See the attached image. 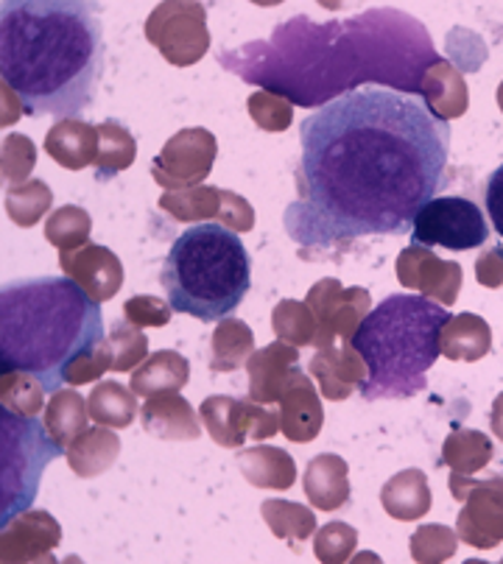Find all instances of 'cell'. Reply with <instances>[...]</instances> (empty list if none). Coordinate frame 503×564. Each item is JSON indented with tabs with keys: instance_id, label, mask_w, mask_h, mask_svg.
Instances as JSON below:
<instances>
[{
	"instance_id": "cell-1",
	"label": "cell",
	"mask_w": 503,
	"mask_h": 564,
	"mask_svg": "<svg viewBox=\"0 0 503 564\" xmlns=\"http://www.w3.org/2000/svg\"><path fill=\"white\" fill-rule=\"evenodd\" d=\"M448 156V120L426 98L377 85L344 93L300 123L282 229L308 252L411 232L445 187Z\"/></svg>"
},
{
	"instance_id": "cell-2",
	"label": "cell",
	"mask_w": 503,
	"mask_h": 564,
	"mask_svg": "<svg viewBox=\"0 0 503 564\" xmlns=\"http://www.w3.org/2000/svg\"><path fill=\"white\" fill-rule=\"evenodd\" d=\"M101 20L82 0H7L0 76L29 118H82L104 76Z\"/></svg>"
},
{
	"instance_id": "cell-3",
	"label": "cell",
	"mask_w": 503,
	"mask_h": 564,
	"mask_svg": "<svg viewBox=\"0 0 503 564\" xmlns=\"http://www.w3.org/2000/svg\"><path fill=\"white\" fill-rule=\"evenodd\" d=\"M104 341L101 305L67 276L14 280L0 291V367L56 394L73 360Z\"/></svg>"
},
{
	"instance_id": "cell-4",
	"label": "cell",
	"mask_w": 503,
	"mask_h": 564,
	"mask_svg": "<svg viewBox=\"0 0 503 564\" xmlns=\"http://www.w3.org/2000/svg\"><path fill=\"white\" fill-rule=\"evenodd\" d=\"M450 311L428 296L392 294L361 318L353 349L366 367L364 400H406L428 386Z\"/></svg>"
},
{
	"instance_id": "cell-5",
	"label": "cell",
	"mask_w": 503,
	"mask_h": 564,
	"mask_svg": "<svg viewBox=\"0 0 503 564\" xmlns=\"http://www.w3.org/2000/svg\"><path fill=\"white\" fill-rule=\"evenodd\" d=\"M160 285L174 313L218 322L249 294L252 258L244 240L224 224H193L168 249Z\"/></svg>"
},
{
	"instance_id": "cell-6",
	"label": "cell",
	"mask_w": 503,
	"mask_h": 564,
	"mask_svg": "<svg viewBox=\"0 0 503 564\" xmlns=\"http://www.w3.org/2000/svg\"><path fill=\"white\" fill-rule=\"evenodd\" d=\"M65 453L36 416L0 409V529L29 511L40 495L42 475Z\"/></svg>"
},
{
	"instance_id": "cell-7",
	"label": "cell",
	"mask_w": 503,
	"mask_h": 564,
	"mask_svg": "<svg viewBox=\"0 0 503 564\" xmlns=\"http://www.w3.org/2000/svg\"><path fill=\"white\" fill-rule=\"evenodd\" d=\"M417 247H445L453 252L484 247L490 240V224L481 207L464 196L431 198L414 221Z\"/></svg>"
},
{
	"instance_id": "cell-8",
	"label": "cell",
	"mask_w": 503,
	"mask_h": 564,
	"mask_svg": "<svg viewBox=\"0 0 503 564\" xmlns=\"http://www.w3.org/2000/svg\"><path fill=\"white\" fill-rule=\"evenodd\" d=\"M442 336H448L442 349L450 358L475 360L481 355H486V349H490V327H486V322H481L475 316L450 318L448 325H445Z\"/></svg>"
},
{
	"instance_id": "cell-9",
	"label": "cell",
	"mask_w": 503,
	"mask_h": 564,
	"mask_svg": "<svg viewBox=\"0 0 503 564\" xmlns=\"http://www.w3.org/2000/svg\"><path fill=\"white\" fill-rule=\"evenodd\" d=\"M386 509L397 517H417L428 509V489L422 473H403L389 484L384 495Z\"/></svg>"
},
{
	"instance_id": "cell-10",
	"label": "cell",
	"mask_w": 503,
	"mask_h": 564,
	"mask_svg": "<svg viewBox=\"0 0 503 564\" xmlns=\"http://www.w3.org/2000/svg\"><path fill=\"white\" fill-rule=\"evenodd\" d=\"M484 205H486V216H490L492 227H495V232L503 238V165L492 171L490 180H486Z\"/></svg>"
},
{
	"instance_id": "cell-11",
	"label": "cell",
	"mask_w": 503,
	"mask_h": 564,
	"mask_svg": "<svg viewBox=\"0 0 503 564\" xmlns=\"http://www.w3.org/2000/svg\"><path fill=\"white\" fill-rule=\"evenodd\" d=\"M495 414H503V400H497V405H495ZM495 431L501 433V436H503V420H495Z\"/></svg>"
},
{
	"instance_id": "cell-12",
	"label": "cell",
	"mask_w": 503,
	"mask_h": 564,
	"mask_svg": "<svg viewBox=\"0 0 503 564\" xmlns=\"http://www.w3.org/2000/svg\"><path fill=\"white\" fill-rule=\"evenodd\" d=\"M497 101H501V109H503V85H501V90H497Z\"/></svg>"
}]
</instances>
